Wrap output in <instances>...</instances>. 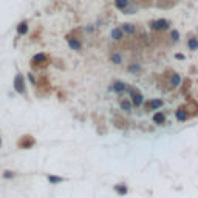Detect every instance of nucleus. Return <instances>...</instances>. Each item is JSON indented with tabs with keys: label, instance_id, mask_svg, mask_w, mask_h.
<instances>
[{
	"label": "nucleus",
	"instance_id": "6ab92c4d",
	"mask_svg": "<svg viewBox=\"0 0 198 198\" xmlns=\"http://www.w3.org/2000/svg\"><path fill=\"white\" fill-rule=\"evenodd\" d=\"M187 45H189V48H190V50H198V39H195V37L189 39Z\"/></svg>",
	"mask_w": 198,
	"mask_h": 198
},
{
	"label": "nucleus",
	"instance_id": "b1692460",
	"mask_svg": "<svg viewBox=\"0 0 198 198\" xmlns=\"http://www.w3.org/2000/svg\"><path fill=\"white\" fill-rule=\"evenodd\" d=\"M28 79H29V82H31L33 85H37V81H36V78H34L33 73H28Z\"/></svg>",
	"mask_w": 198,
	"mask_h": 198
},
{
	"label": "nucleus",
	"instance_id": "a211bd4d",
	"mask_svg": "<svg viewBox=\"0 0 198 198\" xmlns=\"http://www.w3.org/2000/svg\"><path fill=\"white\" fill-rule=\"evenodd\" d=\"M170 84H172V87H178V85L181 84V76L175 73V74L172 76V79H170Z\"/></svg>",
	"mask_w": 198,
	"mask_h": 198
},
{
	"label": "nucleus",
	"instance_id": "f8f14e48",
	"mask_svg": "<svg viewBox=\"0 0 198 198\" xmlns=\"http://www.w3.org/2000/svg\"><path fill=\"white\" fill-rule=\"evenodd\" d=\"M153 122L155 124H158V125H163L166 122V116H164V113H161V112H157L153 115Z\"/></svg>",
	"mask_w": 198,
	"mask_h": 198
},
{
	"label": "nucleus",
	"instance_id": "4468645a",
	"mask_svg": "<svg viewBox=\"0 0 198 198\" xmlns=\"http://www.w3.org/2000/svg\"><path fill=\"white\" fill-rule=\"evenodd\" d=\"M119 105H121V108H122L124 112L130 113V112H132V107H133V102H130L128 99H124V101L119 102Z\"/></svg>",
	"mask_w": 198,
	"mask_h": 198
},
{
	"label": "nucleus",
	"instance_id": "dca6fc26",
	"mask_svg": "<svg viewBox=\"0 0 198 198\" xmlns=\"http://www.w3.org/2000/svg\"><path fill=\"white\" fill-rule=\"evenodd\" d=\"M16 172L14 170H3V173H2V178L3 180H13V178H16Z\"/></svg>",
	"mask_w": 198,
	"mask_h": 198
},
{
	"label": "nucleus",
	"instance_id": "ddd939ff",
	"mask_svg": "<svg viewBox=\"0 0 198 198\" xmlns=\"http://www.w3.org/2000/svg\"><path fill=\"white\" fill-rule=\"evenodd\" d=\"M28 33V22H20L17 25V34L19 36H25Z\"/></svg>",
	"mask_w": 198,
	"mask_h": 198
},
{
	"label": "nucleus",
	"instance_id": "2eb2a0df",
	"mask_svg": "<svg viewBox=\"0 0 198 198\" xmlns=\"http://www.w3.org/2000/svg\"><path fill=\"white\" fill-rule=\"evenodd\" d=\"M121 28H122V31L127 33V34H135V31H136L135 25H132V23H124Z\"/></svg>",
	"mask_w": 198,
	"mask_h": 198
},
{
	"label": "nucleus",
	"instance_id": "a878e982",
	"mask_svg": "<svg viewBox=\"0 0 198 198\" xmlns=\"http://www.w3.org/2000/svg\"><path fill=\"white\" fill-rule=\"evenodd\" d=\"M2 144H3V141H2V136H0V147H2Z\"/></svg>",
	"mask_w": 198,
	"mask_h": 198
},
{
	"label": "nucleus",
	"instance_id": "0eeeda50",
	"mask_svg": "<svg viewBox=\"0 0 198 198\" xmlns=\"http://www.w3.org/2000/svg\"><path fill=\"white\" fill-rule=\"evenodd\" d=\"M47 180L50 181V184L56 186V184H60V183L65 181V178L64 177H59V175H54V173H48L47 175Z\"/></svg>",
	"mask_w": 198,
	"mask_h": 198
},
{
	"label": "nucleus",
	"instance_id": "f3484780",
	"mask_svg": "<svg viewBox=\"0 0 198 198\" xmlns=\"http://www.w3.org/2000/svg\"><path fill=\"white\" fill-rule=\"evenodd\" d=\"M115 5H116V8L118 9H125L128 6V0H115Z\"/></svg>",
	"mask_w": 198,
	"mask_h": 198
},
{
	"label": "nucleus",
	"instance_id": "6e6552de",
	"mask_svg": "<svg viewBox=\"0 0 198 198\" xmlns=\"http://www.w3.org/2000/svg\"><path fill=\"white\" fill-rule=\"evenodd\" d=\"M115 192L118 193V195H121V197H124V195H127V192H128V187H127V184H124V183H119V184H115Z\"/></svg>",
	"mask_w": 198,
	"mask_h": 198
},
{
	"label": "nucleus",
	"instance_id": "f257e3e1",
	"mask_svg": "<svg viewBox=\"0 0 198 198\" xmlns=\"http://www.w3.org/2000/svg\"><path fill=\"white\" fill-rule=\"evenodd\" d=\"M16 146H17V148H22V150H29V148H33L36 146V138L33 135H22L17 139Z\"/></svg>",
	"mask_w": 198,
	"mask_h": 198
},
{
	"label": "nucleus",
	"instance_id": "39448f33",
	"mask_svg": "<svg viewBox=\"0 0 198 198\" xmlns=\"http://www.w3.org/2000/svg\"><path fill=\"white\" fill-rule=\"evenodd\" d=\"M47 62H48V56L43 54V53H37V54H34L33 59H31V64H33L34 67H37V65H45Z\"/></svg>",
	"mask_w": 198,
	"mask_h": 198
},
{
	"label": "nucleus",
	"instance_id": "f03ea898",
	"mask_svg": "<svg viewBox=\"0 0 198 198\" xmlns=\"http://www.w3.org/2000/svg\"><path fill=\"white\" fill-rule=\"evenodd\" d=\"M13 87H14V90H16L19 94H25V93H26L25 76L22 74V73H17V74H16V78H14V82H13Z\"/></svg>",
	"mask_w": 198,
	"mask_h": 198
},
{
	"label": "nucleus",
	"instance_id": "412c9836",
	"mask_svg": "<svg viewBox=\"0 0 198 198\" xmlns=\"http://www.w3.org/2000/svg\"><path fill=\"white\" fill-rule=\"evenodd\" d=\"M186 118H187V113H186L184 110H178L177 112V119L178 121H186Z\"/></svg>",
	"mask_w": 198,
	"mask_h": 198
},
{
	"label": "nucleus",
	"instance_id": "aec40b11",
	"mask_svg": "<svg viewBox=\"0 0 198 198\" xmlns=\"http://www.w3.org/2000/svg\"><path fill=\"white\" fill-rule=\"evenodd\" d=\"M139 71H141V67L138 65V64H132V65L128 67V73L136 74V73H139Z\"/></svg>",
	"mask_w": 198,
	"mask_h": 198
},
{
	"label": "nucleus",
	"instance_id": "5701e85b",
	"mask_svg": "<svg viewBox=\"0 0 198 198\" xmlns=\"http://www.w3.org/2000/svg\"><path fill=\"white\" fill-rule=\"evenodd\" d=\"M170 39H172L173 42H177L178 39H180V33H178L177 29H173V31L170 33Z\"/></svg>",
	"mask_w": 198,
	"mask_h": 198
},
{
	"label": "nucleus",
	"instance_id": "423d86ee",
	"mask_svg": "<svg viewBox=\"0 0 198 198\" xmlns=\"http://www.w3.org/2000/svg\"><path fill=\"white\" fill-rule=\"evenodd\" d=\"M110 90L115 91V93H122V91L127 90V85H125L124 82H121V81H116V82H113V84H112Z\"/></svg>",
	"mask_w": 198,
	"mask_h": 198
},
{
	"label": "nucleus",
	"instance_id": "4be33fe9",
	"mask_svg": "<svg viewBox=\"0 0 198 198\" xmlns=\"http://www.w3.org/2000/svg\"><path fill=\"white\" fill-rule=\"evenodd\" d=\"M112 62L113 64H121V62H122V56L116 54V53H115V54H112Z\"/></svg>",
	"mask_w": 198,
	"mask_h": 198
},
{
	"label": "nucleus",
	"instance_id": "1a4fd4ad",
	"mask_svg": "<svg viewBox=\"0 0 198 198\" xmlns=\"http://www.w3.org/2000/svg\"><path fill=\"white\" fill-rule=\"evenodd\" d=\"M67 40H68V47H70L71 50H76V51H79V50L82 48L81 42H79L78 39H73V37H67Z\"/></svg>",
	"mask_w": 198,
	"mask_h": 198
},
{
	"label": "nucleus",
	"instance_id": "9b49d317",
	"mask_svg": "<svg viewBox=\"0 0 198 198\" xmlns=\"http://www.w3.org/2000/svg\"><path fill=\"white\" fill-rule=\"evenodd\" d=\"M110 36H112V39L113 40H121L124 37V31H122V28H113L112 29V33H110Z\"/></svg>",
	"mask_w": 198,
	"mask_h": 198
},
{
	"label": "nucleus",
	"instance_id": "7ed1b4c3",
	"mask_svg": "<svg viewBox=\"0 0 198 198\" xmlns=\"http://www.w3.org/2000/svg\"><path fill=\"white\" fill-rule=\"evenodd\" d=\"M127 90H128V93H130V98H132L133 105H135V107H141V105H142V102H144L142 94H141L136 88H133V87H130V88H127Z\"/></svg>",
	"mask_w": 198,
	"mask_h": 198
},
{
	"label": "nucleus",
	"instance_id": "20e7f679",
	"mask_svg": "<svg viewBox=\"0 0 198 198\" xmlns=\"http://www.w3.org/2000/svg\"><path fill=\"white\" fill-rule=\"evenodd\" d=\"M170 26V22L166 20V19H158V20L150 22V28L153 31H161V29H167Z\"/></svg>",
	"mask_w": 198,
	"mask_h": 198
},
{
	"label": "nucleus",
	"instance_id": "9d476101",
	"mask_svg": "<svg viewBox=\"0 0 198 198\" xmlns=\"http://www.w3.org/2000/svg\"><path fill=\"white\" fill-rule=\"evenodd\" d=\"M159 107H163V101H161V99H152V101L146 105L147 110H157Z\"/></svg>",
	"mask_w": 198,
	"mask_h": 198
},
{
	"label": "nucleus",
	"instance_id": "393cba45",
	"mask_svg": "<svg viewBox=\"0 0 198 198\" xmlns=\"http://www.w3.org/2000/svg\"><path fill=\"white\" fill-rule=\"evenodd\" d=\"M175 58H177V59H184V56H183V54H180V53H177V54H175Z\"/></svg>",
	"mask_w": 198,
	"mask_h": 198
}]
</instances>
